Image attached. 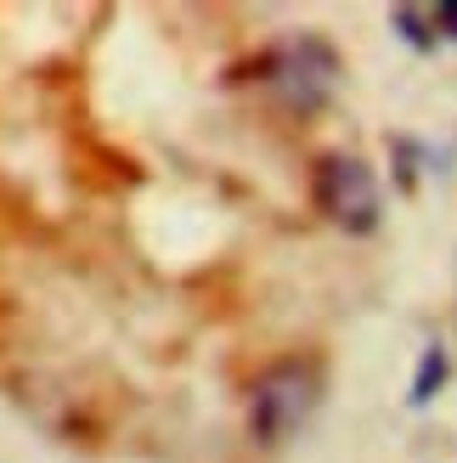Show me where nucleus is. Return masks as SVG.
Here are the masks:
<instances>
[{
	"instance_id": "f257e3e1",
	"label": "nucleus",
	"mask_w": 457,
	"mask_h": 463,
	"mask_svg": "<svg viewBox=\"0 0 457 463\" xmlns=\"http://www.w3.org/2000/svg\"><path fill=\"white\" fill-rule=\"evenodd\" d=\"M311 198H316V210H322L333 226H345L350 238H368V232L378 226V215H384L373 170L361 165V158H350V153H333V158L316 165Z\"/></svg>"
},
{
	"instance_id": "f03ea898",
	"label": "nucleus",
	"mask_w": 457,
	"mask_h": 463,
	"mask_svg": "<svg viewBox=\"0 0 457 463\" xmlns=\"http://www.w3.org/2000/svg\"><path fill=\"white\" fill-rule=\"evenodd\" d=\"M316 407V373L305 362H277L255 379V396H248V424H255L260 441H283L305 424V412Z\"/></svg>"
},
{
	"instance_id": "7ed1b4c3",
	"label": "nucleus",
	"mask_w": 457,
	"mask_h": 463,
	"mask_svg": "<svg viewBox=\"0 0 457 463\" xmlns=\"http://www.w3.org/2000/svg\"><path fill=\"white\" fill-rule=\"evenodd\" d=\"M446 345H429V351L418 356V373H413V390H406V402H413V407H429V402H435L441 396V384H446Z\"/></svg>"
},
{
	"instance_id": "20e7f679",
	"label": "nucleus",
	"mask_w": 457,
	"mask_h": 463,
	"mask_svg": "<svg viewBox=\"0 0 457 463\" xmlns=\"http://www.w3.org/2000/svg\"><path fill=\"white\" fill-rule=\"evenodd\" d=\"M390 23L401 29L406 45H418V52H435V29H429V12H413V6H396Z\"/></svg>"
}]
</instances>
